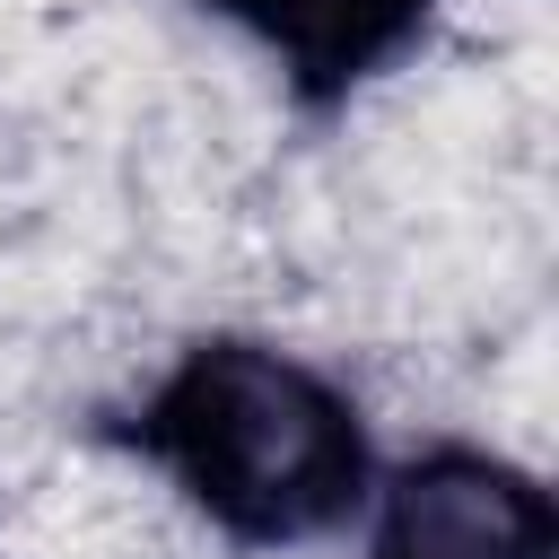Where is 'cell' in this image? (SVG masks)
<instances>
[{
  "label": "cell",
  "instance_id": "cell-1",
  "mask_svg": "<svg viewBox=\"0 0 559 559\" xmlns=\"http://www.w3.org/2000/svg\"><path fill=\"white\" fill-rule=\"evenodd\" d=\"M166 489L245 550L341 533L376 489L358 402L280 341L201 332L114 428Z\"/></svg>",
  "mask_w": 559,
  "mask_h": 559
},
{
  "label": "cell",
  "instance_id": "cell-2",
  "mask_svg": "<svg viewBox=\"0 0 559 559\" xmlns=\"http://www.w3.org/2000/svg\"><path fill=\"white\" fill-rule=\"evenodd\" d=\"M367 507V559H559V498L498 445H419Z\"/></svg>",
  "mask_w": 559,
  "mask_h": 559
},
{
  "label": "cell",
  "instance_id": "cell-3",
  "mask_svg": "<svg viewBox=\"0 0 559 559\" xmlns=\"http://www.w3.org/2000/svg\"><path fill=\"white\" fill-rule=\"evenodd\" d=\"M201 9L245 26L288 70L297 105H349L437 17V0H201Z\"/></svg>",
  "mask_w": 559,
  "mask_h": 559
}]
</instances>
